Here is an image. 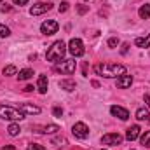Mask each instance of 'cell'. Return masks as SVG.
Instances as JSON below:
<instances>
[{"mask_svg":"<svg viewBox=\"0 0 150 150\" xmlns=\"http://www.w3.org/2000/svg\"><path fill=\"white\" fill-rule=\"evenodd\" d=\"M94 72L101 77L113 79V77H120V75L126 74V67L115 65V63H100V65H94Z\"/></svg>","mask_w":150,"mask_h":150,"instance_id":"1","label":"cell"},{"mask_svg":"<svg viewBox=\"0 0 150 150\" xmlns=\"http://www.w3.org/2000/svg\"><path fill=\"white\" fill-rule=\"evenodd\" d=\"M67 54V45L63 40H56L45 52V59L47 61H52V63H59L61 58Z\"/></svg>","mask_w":150,"mask_h":150,"instance_id":"2","label":"cell"},{"mask_svg":"<svg viewBox=\"0 0 150 150\" xmlns=\"http://www.w3.org/2000/svg\"><path fill=\"white\" fill-rule=\"evenodd\" d=\"M26 115L14 105H0V119L5 120H23Z\"/></svg>","mask_w":150,"mask_h":150,"instance_id":"3","label":"cell"},{"mask_svg":"<svg viewBox=\"0 0 150 150\" xmlns=\"http://www.w3.org/2000/svg\"><path fill=\"white\" fill-rule=\"evenodd\" d=\"M77 68V63L75 59H63L56 65V72H61V74H67V75H72Z\"/></svg>","mask_w":150,"mask_h":150,"instance_id":"4","label":"cell"},{"mask_svg":"<svg viewBox=\"0 0 150 150\" xmlns=\"http://www.w3.org/2000/svg\"><path fill=\"white\" fill-rule=\"evenodd\" d=\"M68 51H70V54L75 56V58H80V56H84V44H82V40L80 38H72L70 40V44H68Z\"/></svg>","mask_w":150,"mask_h":150,"instance_id":"5","label":"cell"},{"mask_svg":"<svg viewBox=\"0 0 150 150\" xmlns=\"http://www.w3.org/2000/svg\"><path fill=\"white\" fill-rule=\"evenodd\" d=\"M101 143L103 145H110V147H117V145L122 143V136L119 133H108V134H105L101 138Z\"/></svg>","mask_w":150,"mask_h":150,"instance_id":"6","label":"cell"},{"mask_svg":"<svg viewBox=\"0 0 150 150\" xmlns=\"http://www.w3.org/2000/svg\"><path fill=\"white\" fill-rule=\"evenodd\" d=\"M58 28H59V25L56 21H52V19H47V21H44L40 25V30H42L44 35H54L58 32Z\"/></svg>","mask_w":150,"mask_h":150,"instance_id":"7","label":"cell"},{"mask_svg":"<svg viewBox=\"0 0 150 150\" xmlns=\"http://www.w3.org/2000/svg\"><path fill=\"white\" fill-rule=\"evenodd\" d=\"M72 133H74L77 138L84 140V138L89 136V127H87L84 122H77V124H74V127H72Z\"/></svg>","mask_w":150,"mask_h":150,"instance_id":"8","label":"cell"},{"mask_svg":"<svg viewBox=\"0 0 150 150\" xmlns=\"http://www.w3.org/2000/svg\"><path fill=\"white\" fill-rule=\"evenodd\" d=\"M51 4H44V2H38L35 4L32 9H30V14L32 16H40V14H44V12H47V11H51Z\"/></svg>","mask_w":150,"mask_h":150,"instance_id":"9","label":"cell"},{"mask_svg":"<svg viewBox=\"0 0 150 150\" xmlns=\"http://www.w3.org/2000/svg\"><path fill=\"white\" fill-rule=\"evenodd\" d=\"M110 113H112L113 117H119L120 120H127V119H129V112H127L126 108L119 107V105H113V107H110Z\"/></svg>","mask_w":150,"mask_h":150,"instance_id":"10","label":"cell"},{"mask_svg":"<svg viewBox=\"0 0 150 150\" xmlns=\"http://www.w3.org/2000/svg\"><path fill=\"white\" fill-rule=\"evenodd\" d=\"M18 108L25 115H37V113H40V108L35 107V105H30V103H21V105H18Z\"/></svg>","mask_w":150,"mask_h":150,"instance_id":"11","label":"cell"},{"mask_svg":"<svg viewBox=\"0 0 150 150\" xmlns=\"http://www.w3.org/2000/svg\"><path fill=\"white\" fill-rule=\"evenodd\" d=\"M131 84H133V77L127 75V74L120 75V77L117 79V87H119V89H127Z\"/></svg>","mask_w":150,"mask_h":150,"instance_id":"12","label":"cell"},{"mask_svg":"<svg viewBox=\"0 0 150 150\" xmlns=\"http://www.w3.org/2000/svg\"><path fill=\"white\" fill-rule=\"evenodd\" d=\"M140 126L138 124H134V126H131L127 131H126V140H129V142H134L138 136H140Z\"/></svg>","mask_w":150,"mask_h":150,"instance_id":"13","label":"cell"},{"mask_svg":"<svg viewBox=\"0 0 150 150\" xmlns=\"http://www.w3.org/2000/svg\"><path fill=\"white\" fill-rule=\"evenodd\" d=\"M47 86H49L47 77H45V75H40V77H38V82H37L38 93H40V94H45V93H47Z\"/></svg>","mask_w":150,"mask_h":150,"instance_id":"14","label":"cell"},{"mask_svg":"<svg viewBox=\"0 0 150 150\" xmlns=\"http://www.w3.org/2000/svg\"><path fill=\"white\" fill-rule=\"evenodd\" d=\"M134 45L136 47H150V33L147 35V37H138L136 40H134Z\"/></svg>","mask_w":150,"mask_h":150,"instance_id":"15","label":"cell"},{"mask_svg":"<svg viewBox=\"0 0 150 150\" xmlns=\"http://www.w3.org/2000/svg\"><path fill=\"white\" fill-rule=\"evenodd\" d=\"M33 77V70L32 68H25V70H21L19 74H18V79L19 80H28V79H32Z\"/></svg>","mask_w":150,"mask_h":150,"instance_id":"16","label":"cell"},{"mask_svg":"<svg viewBox=\"0 0 150 150\" xmlns=\"http://www.w3.org/2000/svg\"><path fill=\"white\" fill-rule=\"evenodd\" d=\"M59 87H61V89H65V91H74V89H75V82H74V80H70V79L61 80V82H59Z\"/></svg>","mask_w":150,"mask_h":150,"instance_id":"17","label":"cell"},{"mask_svg":"<svg viewBox=\"0 0 150 150\" xmlns=\"http://www.w3.org/2000/svg\"><path fill=\"white\" fill-rule=\"evenodd\" d=\"M138 14H140V18H142V19H149V18H150V5H149V4L142 5V7H140V11H138Z\"/></svg>","mask_w":150,"mask_h":150,"instance_id":"18","label":"cell"},{"mask_svg":"<svg viewBox=\"0 0 150 150\" xmlns=\"http://www.w3.org/2000/svg\"><path fill=\"white\" fill-rule=\"evenodd\" d=\"M149 110H147V108H138V110H136V119H138V120H149Z\"/></svg>","mask_w":150,"mask_h":150,"instance_id":"19","label":"cell"},{"mask_svg":"<svg viewBox=\"0 0 150 150\" xmlns=\"http://www.w3.org/2000/svg\"><path fill=\"white\" fill-rule=\"evenodd\" d=\"M140 142H142V145H143V147H149V149H150V131H145V133L142 134Z\"/></svg>","mask_w":150,"mask_h":150,"instance_id":"20","label":"cell"},{"mask_svg":"<svg viewBox=\"0 0 150 150\" xmlns=\"http://www.w3.org/2000/svg\"><path fill=\"white\" fill-rule=\"evenodd\" d=\"M7 131H9V134H11V136H18V134L21 133V127H19L18 124H11Z\"/></svg>","mask_w":150,"mask_h":150,"instance_id":"21","label":"cell"},{"mask_svg":"<svg viewBox=\"0 0 150 150\" xmlns=\"http://www.w3.org/2000/svg\"><path fill=\"white\" fill-rule=\"evenodd\" d=\"M40 129H42L40 133H56V131H59V127L54 126V124H51V126H44V127H40Z\"/></svg>","mask_w":150,"mask_h":150,"instance_id":"22","label":"cell"},{"mask_svg":"<svg viewBox=\"0 0 150 150\" xmlns=\"http://www.w3.org/2000/svg\"><path fill=\"white\" fill-rule=\"evenodd\" d=\"M11 35V30L5 26V25H0V38H5Z\"/></svg>","mask_w":150,"mask_h":150,"instance_id":"23","label":"cell"},{"mask_svg":"<svg viewBox=\"0 0 150 150\" xmlns=\"http://www.w3.org/2000/svg\"><path fill=\"white\" fill-rule=\"evenodd\" d=\"M16 74H18V70H16V67H12V65L4 68V75H7V77H9V75H16Z\"/></svg>","mask_w":150,"mask_h":150,"instance_id":"24","label":"cell"},{"mask_svg":"<svg viewBox=\"0 0 150 150\" xmlns=\"http://www.w3.org/2000/svg\"><path fill=\"white\" fill-rule=\"evenodd\" d=\"M117 45H119V38L117 37H112L110 40H108V47H110V49H115Z\"/></svg>","mask_w":150,"mask_h":150,"instance_id":"25","label":"cell"},{"mask_svg":"<svg viewBox=\"0 0 150 150\" xmlns=\"http://www.w3.org/2000/svg\"><path fill=\"white\" fill-rule=\"evenodd\" d=\"M68 7H70V4H68V2H61V5L58 7V11H59V12H67V11H68Z\"/></svg>","mask_w":150,"mask_h":150,"instance_id":"26","label":"cell"},{"mask_svg":"<svg viewBox=\"0 0 150 150\" xmlns=\"http://www.w3.org/2000/svg\"><path fill=\"white\" fill-rule=\"evenodd\" d=\"M52 115H54V117H61V115H63V108L54 107V108H52Z\"/></svg>","mask_w":150,"mask_h":150,"instance_id":"27","label":"cell"},{"mask_svg":"<svg viewBox=\"0 0 150 150\" xmlns=\"http://www.w3.org/2000/svg\"><path fill=\"white\" fill-rule=\"evenodd\" d=\"M28 150H45L42 145H38V143H30L28 145Z\"/></svg>","mask_w":150,"mask_h":150,"instance_id":"28","label":"cell"},{"mask_svg":"<svg viewBox=\"0 0 150 150\" xmlns=\"http://www.w3.org/2000/svg\"><path fill=\"white\" fill-rule=\"evenodd\" d=\"M77 11H79V14H86V12L89 11V7H87V5H79Z\"/></svg>","mask_w":150,"mask_h":150,"instance_id":"29","label":"cell"},{"mask_svg":"<svg viewBox=\"0 0 150 150\" xmlns=\"http://www.w3.org/2000/svg\"><path fill=\"white\" fill-rule=\"evenodd\" d=\"M12 2H14L16 5H26V4H28V0H12Z\"/></svg>","mask_w":150,"mask_h":150,"instance_id":"30","label":"cell"},{"mask_svg":"<svg viewBox=\"0 0 150 150\" xmlns=\"http://www.w3.org/2000/svg\"><path fill=\"white\" fill-rule=\"evenodd\" d=\"M127 47H129V45H127V44H124V45H122V49H120V52H122V54H126V52H127Z\"/></svg>","mask_w":150,"mask_h":150,"instance_id":"31","label":"cell"},{"mask_svg":"<svg viewBox=\"0 0 150 150\" xmlns=\"http://www.w3.org/2000/svg\"><path fill=\"white\" fill-rule=\"evenodd\" d=\"M2 150H16V147H14V145H5Z\"/></svg>","mask_w":150,"mask_h":150,"instance_id":"32","label":"cell"},{"mask_svg":"<svg viewBox=\"0 0 150 150\" xmlns=\"http://www.w3.org/2000/svg\"><path fill=\"white\" fill-rule=\"evenodd\" d=\"M145 103L149 105V108H150V94H145Z\"/></svg>","mask_w":150,"mask_h":150,"instance_id":"33","label":"cell"},{"mask_svg":"<svg viewBox=\"0 0 150 150\" xmlns=\"http://www.w3.org/2000/svg\"><path fill=\"white\" fill-rule=\"evenodd\" d=\"M25 91H26V93H30V91H33V86H26V87H25Z\"/></svg>","mask_w":150,"mask_h":150,"instance_id":"34","label":"cell"},{"mask_svg":"<svg viewBox=\"0 0 150 150\" xmlns=\"http://www.w3.org/2000/svg\"><path fill=\"white\" fill-rule=\"evenodd\" d=\"M2 11H4V12H9V11H11V7H7V5H4V7H2Z\"/></svg>","mask_w":150,"mask_h":150,"instance_id":"35","label":"cell"},{"mask_svg":"<svg viewBox=\"0 0 150 150\" xmlns=\"http://www.w3.org/2000/svg\"><path fill=\"white\" fill-rule=\"evenodd\" d=\"M0 2H2V0H0Z\"/></svg>","mask_w":150,"mask_h":150,"instance_id":"36","label":"cell"}]
</instances>
